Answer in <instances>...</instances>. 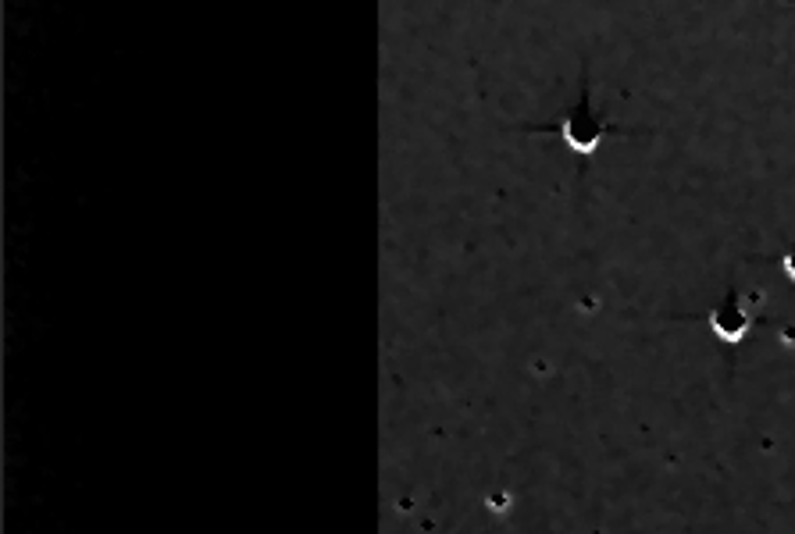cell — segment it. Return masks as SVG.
I'll return each mask as SVG.
<instances>
[{
	"label": "cell",
	"mask_w": 795,
	"mask_h": 534,
	"mask_svg": "<svg viewBox=\"0 0 795 534\" xmlns=\"http://www.w3.org/2000/svg\"><path fill=\"white\" fill-rule=\"evenodd\" d=\"M528 132H546V136H560L567 150H575V154L585 161L592 157L603 139L610 136H624V129L610 125L603 114L592 107V86H589V75H582V93H578V103L571 110H563L560 118L553 122H542V125H524Z\"/></svg>",
	"instance_id": "cell-1"
},
{
	"label": "cell",
	"mask_w": 795,
	"mask_h": 534,
	"mask_svg": "<svg viewBox=\"0 0 795 534\" xmlns=\"http://www.w3.org/2000/svg\"><path fill=\"white\" fill-rule=\"evenodd\" d=\"M749 324H752V317H749V307L738 299V292L731 289L717 307L710 310V328H713V335L721 338V342H742L745 338V331H749Z\"/></svg>",
	"instance_id": "cell-2"
},
{
	"label": "cell",
	"mask_w": 795,
	"mask_h": 534,
	"mask_svg": "<svg viewBox=\"0 0 795 534\" xmlns=\"http://www.w3.org/2000/svg\"><path fill=\"white\" fill-rule=\"evenodd\" d=\"M781 267H785V275L795 282V243L788 246V253H785V260H781Z\"/></svg>",
	"instance_id": "cell-3"
}]
</instances>
